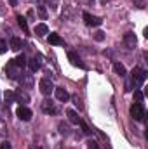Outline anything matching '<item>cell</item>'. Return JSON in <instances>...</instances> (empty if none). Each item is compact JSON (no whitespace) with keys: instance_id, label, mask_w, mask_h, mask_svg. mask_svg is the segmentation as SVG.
Returning a JSON list of instances; mask_svg holds the SVG:
<instances>
[{"instance_id":"13","label":"cell","mask_w":148,"mask_h":149,"mask_svg":"<svg viewBox=\"0 0 148 149\" xmlns=\"http://www.w3.org/2000/svg\"><path fill=\"white\" fill-rule=\"evenodd\" d=\"M21 47H23V40H21V38L14 37L12 40H11V49H12V50L18 52V50H21Z\"/></svg>"},{"instance_id":"12","label":"cell","mask_w":148,"mask_h":149,"mask_svg":"<svg viewBox=\"0 0 148 149\" xmlns=\"http://www.w3.org/2000/svg\"><path fill=\"white\" fill-rule=\"evenodd\" d=\"M42 109H44V113H52V114L58 111L56 106H54L51 101H44V102H42Z\"/></svg>"},{"instance_id":"15","label":"cell","mask_w":148,"mask_h":149,"mask_svg":"<svg viewBox=\"0 0 148 149\" xmlns=\"http://www.w3.org/2000/svg\"><path fill=\"white\" fill-rule=\"evenodd\" d=\"M28 68H30V71H33V73L40 70V63L37 61V57H33V59L28 61Z\"/></svg>"},{"instance_id":"19","label":"cell","mask_w":148,"mask_h":149,"mask_svg":"<svg viewBox=\"0 0 148 149\" xmlns=\"http://www.w3.org/2000/svg\"><path fill=\"white\" fill-rule=\"evenodd\" d=\"M134 99H136V102H143V99H145V94H143L141 90H134Z\"/></svg>"},{"instance_id":"17","label":"cell","mask_w":148,"mask_h":149,"mask_svg":"<svg viewBox=\"0 0 148 149\" xmlns=\"http://www.w3.org/2000/svg\"><path fill=\"white\" fill-rule=\"evenodd\" d=\"M113 71H115L117 74H120V76H125V74H127L125 68H124L120 63H115V64H113Z\"/></svg>"},{"instance_id":"14","label":"cell","mask_w":148,"mask_h":149,"mask_svg":"<svg viewBox=\"0 0 148 149\" xmlns=\"http://www.w3.org/2000/svg\"><path fill=\"white\" fill-rule=\"evenodd\" d=\"M66 116H68V120L73 123V125H78V121H80V118H78V114L73 111V109H68L66 111Z\"/></svg>"},{"instance_id":"18","label":"cell","mask_w":148,"mask_h":149,"mask_svg":"<svg viewBox=\"0 0 148 149\" xmlns=\"http://www.w3.org/2000/svg\"><path fill=\"white\" fill-rule=\"evenodd\" d=\"M4 97H5V101H7V102H9V104H11V102H14V101H16V94H14V92H9V90H7V92H5V94H4Z\"/></svg>"},{"instance_id":"5","label":"cell","mask_w":148,"mask_h":149,"mask_svg":"<svg viewBox=\"0 0 148 149\" xmlns=\"http://www.w3.org/2000/svg\"><path fill=\"white\" fill-rule=\"evenodd\" d=\"M16 114H18V118L23 120V121H30V120H32V111H30L26 106H19L18 111H16Z\"/></svg>"},{"instance_id":"24","label":"cell","mask_w":148,"mask_h":149,"mask_svg":"<svg viewBox=\"0 0 148 149\" xmlns=\"http://www.w3.org/2000/svg\"><path fill=\"white\" fill-rule=\"evenodd\" d=\"M38 12H40V17H42V19H45V17H47V12H45L44 5H38Z\"/></svg>"},{"instance_id":"16","label":"cell","mask_w":148,"mask_h":149,"mask_svg":"<svg viewBox=\"0 0 148 149\" xmlns=\"http://www.w3.org/2000/svg\"><path fill=\"white\" fill-rule=\"evenodd\" d=\"M16 19H18V24H19V28L23 30V31H28V23H26V19L19 14V16H16Z\"/></svg>"},{"instance_id":"9","label":"cell","mask_w":148,"mask_h":149,"mask_svg":"<svg viewBox=\"0 0 148 149\" xmlns=\"http://www.w3.org/2000/svg\"><path fill=\"white\" fill-rule=\"evenodd\" d=\"M12 61H14V64H16L18 68H25V66L28 64V59H26L25 54H19V56H18L16 59H12Z\"/></svg>"},{"instance_id":"4","label":"cell","mask_w":148,"mask_h":149,"mask_svg":"<svg viewBox=\"0 0 148 149\" xmlns=\"http://www.w3.org/2000/svg\"><path fill=\"white\" fill-rule=\"evenodd\" d=\"M147 71L145 70H141V68H134L132 70V80H134V83H145V80H147Z\"/></svg>"},{"instance_id":"6","label":"cell","mask_w":148,"mask_h":149,"mask_svg":"<svg viewBox=\"0 0 148 149\" xmlns=\"http://www.w3.org/2000/svg\"><path fill=\"white\" fill-rule=\"evenodd\" d=\"M54 94H56V99L61 101V102H66V101L70 99V94H68L65 88H61V87H59V88H54Z\"/></svg>"},{"instance_id":"11","label":"cell","mask_w":148,"mask_h":149,"mask_svg":"<svg viewBox=\"0 0 148 149\" xmlns=\"http://www.w3.org/2000/svg\"><path fill=\"white\" fill-rule=\"evenodd\" d=\"M35 33H37L38 37H45L47 33H49V28H47V24H44V23H40L35 26Z\"/></svg>"},{"instance_id":"1","label":"cell","mask_w":148,"mask_h":149,"mask_svg":"<svg viewBox=\"0 0 148 149\" xmlns=\"http://www.w3.org/2000/svg\"><path fill=\"white\" fill-rule=\"evenodd\" d=\"M145 106L141 104V102H134L132 106H131V116L136 120V121H143L145 120Z\"/></svg>"},{"instance_id":"7","label":"cell","mask_w":148,"mask_h":149,"mask_svg":"<svg viewBox=\"0 0 148 149\" xmlns=\"http://www.w3.org/2000/svg\"><path fill=\"white\" fill-rule=\"evenodd\" d=\"M124 43H125L127 49H134V45H136V35L134 33H125L124 35Z\"/></svg>"},{"instance_id":"22","label":"cell","mask_w":148,"mask_h":149,"mask_svg":"<svg viewBox=\"0 0 148 149\" xmlns=\"http://www.w3.org/2000/svg\"><path fill=\"white\" fill-rule=\"evenodd\" d=\"M94 38H96L98 42H103V40H105V33H103V31H96V33H94Z\"/></svg>"},{"instance_id":"27","label":"cell","mask_w":148,"mask_h":149,"mask_svg":"<svg viewBox=\"0 0 148 149\" xmlns=\"http://www.w3.org/2000/svg\"><path fill=\"white\" fill-rule=\"evenodd\" d=\"M11 3H12V5H16V3H18V0H11Z\"/></svg>"},{"instance_id":"23","label":"cell","mask_w":148,"mask_h":149,"mask_svg":"<svg viewBox=\"0 0 148 149\" xmlns=\"http://www.w3.org/2000/svg\"><path fill=\"white\" fill-rule=\"evenodd\" d=\"M87 148L89 149H99V144H98L96 141H89V142H87Z\"/></svg>"},{"instance_id":"3","label":"cell","mask_w":148,"mask_h":149,"mask_svg":"<svg viewBox=\"0 0 148 149\" xmlns=\"http://www.w3.org/2000/svg\"><path fill=\"white\" fill-rule=\"evenodd\" d=\"M82 17H84V21H85L87 26H99V24H103V19L101 17H96V16H92L89 12H84Z\"/></svg>"},{"instance_id":"26","label":"cell","mask_w":148,"mask_h":149,"mask_svg":"<svg viewBox=\"0 0 148 149\" xmlns=\"http://www.w3.org/2000/svg\"><path fill=\"white\" fill-rule=\"evenodd\" d=\"M0 149H12V146H11V142H7V141H4V142L0 144Z\"/></svg>"},{"instance_id":"10","label":"cell","mask_w":148,"mask_h":149,"mask_svg":"<svg viewBox=\"0 0 148 149\" xmlns=\"http://www.w3.org/2000/svg\"><path fill=\"white\" fill-rule=\"evenodd\" d=\"M47 40H49V43H51V45H63V43H65V42H63V38L59 37L58 33H51Z\"/></svg>"},{"instance_id":"8","label":"cell","mask_w":148,"mask_h":149,"mask_svg":"<svg viewBox=\"0 0 148 149\" xmlns=\"http://www.w3.org/2000/svg\"><path fill=\"white\" fill-rule=\"evenodd\" d=\"M68 61H70L73 66H78V68H85V66H84V63L80 61V57H78V54H77V52H68Z\"/></svg>"},{"instance_id":"20","label":"cell","mask_w":148,"mask_h":149,"mask_svg":"<svg viewBox=\"0 0 148 149\" xmlns=\"http://www.w3.org/2000/svg\"><path fill=\"white\" fill-rule=\"evenodd\" d=\"M78 125L82 127V130H84V134H85V135H89V134H91V128H89V127H87V125H85V123H84L82 120L78 121Z\"/></svg>"},{"instance_id":"21","label":"cell","mask_w":148,"mask_h":149,"mask_svg":"<svg viewBox=\"0 0 148 149\" xmlns=\"http://www.w3.org/2000/svg\"><path fill=\"white\" fill-rule=\"evenodd\" d=\"M59 134H63V135H68V127H66L65 123H59Z\"/></svg>"},{"instance_id":"2","label":"cell","mask_w":148,"mask_h":149,"mask_svg":"<svg viewBox=\"0 0 148 149\" xmlns=\"http://www.w3.org/2000/svg\"><path fill=\"white\" fill-rule=\"evenodd\" d=\"M38 88H40V92H42L44 95H51V94L54 92V85H52V81H51L49 78H42V80L38 81Z\"/></svg>"},{"instance_id":"25","label":"cell","mask_w":148,"mask_h":149,"mask_svg":"<svg viewBox=\"0 0 148 149\" xmlns=\"http://www.w3.org/2000/svg\"><path fill=\"white\" fill-rule=\"evenodd\" d=\"M7 52V43L4 40H0V54H5Z\"/></svg>"}]
</instances>
